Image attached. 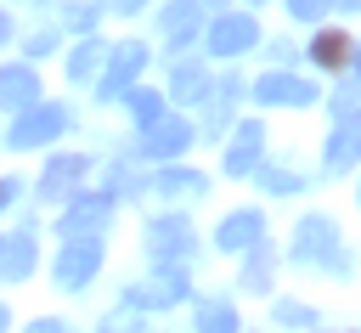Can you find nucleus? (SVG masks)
Wrapping results in <instances>:
<instances>
[{"mask_svg": "<svg viewBox=\"0 0 361 333\" xmlns=\"http://www.w3.org/2000/svg\"><path fill=\"white\" fill-rule=\"evenodd\" d=\"M293 260H305V265H327V271H350V260H344V243H338V220H327V214H305L299 220V231H293Z\"/></svg>", "mask_w": 361, "mask_h": 333, "instance_id": "obj_1", "label": "nucleus"}, {"mask_svg": "<svg viewBox=\"0 0 361 333\" xmlns=\"http://www.w3.org/2000/svg\"><path fill=\"white\" fill-rule=\"evenodd\" d=\"M68 130V107H56V102H28L23 113H17V124H11V147L17 152H28V147H45L51 135H62Z\"/></svg>", "mask_w": 361, "mask_h": 333, "instance_id": "obj_2", "label": "nucleus"}, {"mask_svg": "<svg viewBox=\"0 0 361 333\" xmlns=\"http://www.w3.org/2000/svg\"><path fill=\"white\" fill-rule=\"evenodd\" d=\"M124 299H135L141 310H169V305H180V299H186V265H180V260H158V271H152L141 288H130Z\"/></svg>", "mask_w": 361, "mask_h": 333, "instance_id": "obj_3", "label": "nucleus"}, {"mask_svg": "<svg viewBox=\"0 0 361 333\" xmlns=\"http://www.w3.org/2000/svg\"><path fill=\"white\" fill-rule=\"evenodd\" d=\"M107 214H113V192H79L56 226H62V237H102Z\"/></svg>", "mask_w": 361, "mask_h": 333, "instance_id": "obj_4", "label": "nucleus"}, {"mask_svg": "<svg viewBox=\"0 0 361 333\" xmlns=\"http://www.w3.org/2000/svg\"><path fill=\"white\" fill-rule=\"evenodd\" d=\"M147 68V51H141V40H124L113 56H107V73H102V85H96V96L102 102H118L130 85H135V73Z\"/></svg>", "mask_w": 361, "mask_h": 333, "instance_id": "obj_5", "label": "nucleus"}, {"mask_svg": "<svg viewBox=\"0 0 361 333\" xmlns=\"http://www.w3.org/2000/svg\"><path fill=\"white\" fill-rule=\"evenodd\" d=\"M254 96H259L265 107H310V102H316V85H305L299 73H282V68L271 62V73L254 79Z\"/></svg>", "mask_w": 361, "mask_h": 333, "instance_id": "obj_6", "label": "nucleus"}, {"mask_svg": "<svg viewBox=\"0 0 361 333\" xmlns=\"http://www.w3.org/2000/svg\"><path fill=\"white\" fill-rule=\"evenodd\" d=\"M147 254L152 260H192V220L186 214H158L147 226Z\"/></svg>", "mask_w": 361, "mask_h": 333, "instance_id": "obj_7", "label": "nucleus"}, {"mask_svg": "<svg viewBox=\"0 0 361 333\" xmlns=\"http://www.w3.org/2000/svg\"><path fill=\"white\" fill-rule=\"evenodd\" d=\"M248 45H259V23H254L248 11L214 17V28H209V51H214V56H243Z\"/></svg>", "mask_w": 361, "mask_h": 333, "instance_id": "obj_8", "label": "nucleus"}, {"mask_svg": "<svg viewBox=\"0 0 361 333\" xmlns=\"http://www.w3.org/2000/svg\"><path fill=\"white\" fill-rule=\"evenodd\" d=\"M96 265H102V243L96 237H68V248L56 260V282L62 288H85L96 277Z\"/></svg>", "mask_w": 361, "mask_h": 333, "instance_id": "obj_9", "label": "nucleus"}, {"mask_svg": "<svg viewBox=\"0 0 361 333\" xmlns=\"http://www.w3.org/2000/svg\"><path fill=\"white\" fill-rule=\"evenodd\" d=\"M259 152H265V124L259 119H243L231 130V147H226V175H254L259 169Z\"/></svg>", "mask_w": 361, "mask_h": 333, "instance_id": "obj_10", "label": "nucleus"}, {"mask_svg": "<svg viewBox=\"0 0 361 333\" xmlns=\"http://www.w3.org/2000/svg\"><path fill=\"white\" fill-rule=\"evenodd\" d=\"M90 175V164L79 158V152H62V158H51L45 164V175H39V198L45 203H62V198H73L79 192V181Z\"/></svg>", "mask_w": 361, "mask_h": 333, "instance_id": "obj_11", "label": "nucleus"}, {"mask_svg": "<svg viewBox=\"0 0 361 333\" xmlns=\"http://www.w3.org/2000/svg\"><path fill=\"white\" fill-rule=\"evenodd\" d=\"M186 141H192L186 119H152L141 135V158H175V152H186Z\"/></svg>", "mask_w": 361, "mask_h": 333, "instance_id": "obj_12", "label": "nucleus"}, {"mask_svg": "<svg viewBox=\"0 0 361 333\" xmlns=\"http://www.w3.org/2000/svg\"><path fill=\"white\" fill-rule=\"evenodd\" d=\"M259 237H265L259 209H237V214H226V220H220V231H214V243H220L226 254H243V248H254Z\"/></svg>", "mask_w": 361, "mask_h": 333, "instance_id": "obj_13", "label": "nucleus"}, {"mask_svg": "<svg viewBox=\"0 0 361 333\" xmlns=\"http://www.w3.org/2000/svg\"><path fill=\"white\" fill-rule=\"evenodd\" d=\"M361 158V119L355 113H344L338 119V130L327 135V169H350Z\"/></svg>", "mask_w": 361, "mask_h": 333, "instance_id": "obj_14", "label": "nucleus"}, {"mask_svg": "<svg viewBox=\"0 0 361 333\" xmlns=\"http://www.w3.org/2000/svg\"><path fill=\"white\" fill-rule=\"evenodd\" d=\"M28 102H39V79L28 68H0V107L23 113Z\"/></svg>", "mask_w": 361, "mask_h": 333, "instance_id": "obj_15", "label": "nucleus"}, {"mask_svg": "<svg viewBox=\"0 0 361 333\" xmlns=\"http://www.w3.org/2000/svg\"><path fill=\"white\" fill-rule=\"evenodd\" d=\"M197 28H203V17H197L192 0H175V6L164 11V40H169V51H180L186 40H197Z\"/></svg>", "mask_w": 361, "mask_h": 333, "instance_id": "obj_16", "label": "nucleus"}, {"mask_svg": "<svg viewBox=\"0 0 361 333\" xmlns=\"http://www.w3.org/2000/svg\"><path fill=\"white\" fill-rule=\"evenodd\" d=\"M209 73H203V62H175V73H169V96L175 102H203L209 96Z\"/></svg>", "mask_w": 361, "mask_h": 333, "instance_id": "obj_17", "label": "nucleus"}, {"mask_svg": "<svg viewBox=\"0 0 361 333\" xmlns=\"http://www.w3.org/2000/svg\"><path fill=\"white\" fill-rule=\"evenodd\" d=\"M243 85H248V79H237V73H231V79H214V96H209V130H203V135H220V130H226V119H231Z\"/></svg>", "mask_w": 361, "mask_h": 333, "instance_id": "obj_18", "label": "nucleus"}, {"mask_svg": "<svg viewBox=\"0 0 361 333\" xmlns=\"http://www.w3.org/2000/svg\"><path fill=\"white\" fill-rule=\"evenodd\" d=\"M0 271H6L11 282H23V277L34 271V237H28V231H17V237H0Z\"/></svg>", "mask_w": 361, "mask_h": 333, "instance_id": "obj_19", "label": "nucleus"}, {"mask_svg": "<svg viewBox=\"0 0 361 333\" xmlns=\"http://www.w3.org/2000/svg\"><path fill=\"white\" fill-rule=\"evenodd\" d=\"M350 51H355V45H350V34H338V28H322V34L310 40V56H316L322 68H344Z\"/></svg>", "mask_w": 361, "mask_h": 333, "instance_id": "obj_20", "label": "nucleus"}, {"mask_svg": "<svg viewBox=\"0 0 361 333\" xmlns=\"http://www.w3.org/2000/svg\"><path fill=\"white\" fill-rule=\"evenodd\" d=\"M158 192H164V198H175V203H180V198L192 203V198H203V192H209V181H203L197 169H164V175H158Z\"/></svg>", "mask_w": 361, "mask_h": 333, "instance_id": "obj_21", "label": "nucleus"}, {"mask_svg": "<svg viewBox=\"0 0 361 333\" xmlns=\"http://www.w3.org/2000/svg\"><path fill=\"white\" fill-rule=\"evenodd\" d=\"M271 265H276V254L265 248V237L248 248V271H243V293H265L271 288Z\"/></svg>", "mask_w": 361, "mask_h": 333, "instance_id": "obj_22", "label": "nucleus"}, {"mask_svg": "<svg viewBox=\"0 0 361 333\" xmlns=\"http://www.w3.org/2000/svg\"><path fill=\"white\" fill-rule=\"evenodd\" d=\"M96 333H141V305H135V299H118V305L102 316Z\"/></svg>", "mask_w": 361, "mask_h": 333, "instance_id": "obj_23", "label": "nucleus"}, {"mask_svg": "<svg viewBox=\"0 0 361 333\" xmlns=\"http://www.w3.org/2000/svg\"><path fill=\"white\" fill-rule=\"evenodd\" d=\"M197 333H237V310H231V305H220V299L197 305Z\"/></svg>", "mask_w": 361, "mask_h": 333, "instance_id": "obj_24", "label": "nucleus"}, {"mask_svg": "<svg viewBox=\"0 0 361 333\" xmlns=\"http://www.w3.org/2000/svg\"><path fill=\"white\" fill-rule=\"evenodd\" d=\"M102 56H107V45H102V40H79V51L68 56V73H73V79H90V73L102 68Z\"/></svg>", "mask_w": 361, "mask_h": 333, "instance_id": "obj_25", "label": "nucleus"}, {"mask_svg": "<svg viewBox=\"0 0 361 333\" xmlns=\"http://www.w3.org/2000/svg\"><path fill=\"white\" fill-rule=\"evenodd\" d=\"M124 96H130V113H135L141 130H147L152 119H164V96H158V90H124Z\"/></svg>", "mask_w": 361, "mask_h": 333, "instance_id": "obj_26", "label": "nucleus"}, {"mask_svg": "<svg viewBox=\"0 0 361 333\" xmlns=\"http://www.w3.org/2000/svg\"><path fill=\"white\" fill-rule=\"evenodd\" d=\"M259 186H265V192H276V198H288V192H299V186H305V175H288V169H259Z\"/></svg>", "mask_w": 361, "mask_h": 333, "instance_id": "obj_27", "label": "nucleus"}, {"mask_svg": "<svg viewBox=\"0 0 361 333\" xmlns=\"http://www.w3.org/2000/svg\"><path fill=\"white\" fill-rule=\"evenodd\" d=\"M276 322H282V327H316V310L299 305V299H282V305H276Z\"/></svg>", "mask_w": 361, "mask_h": 333, "instance_id": "obj_28", "label": "nucleus"}, {"mask_svg": "<svg viewBox=\"0 0 361 333\" xmlns=\"http://www.w3.org/2000/svg\"><path fill=\"white\" fill-rule=\"evenodd\" d=\"M107 192H113V198H135V192H141L135 169H130V164H113V181H107Z\"/></svg>", "mask_w": 361, "mask_h": 333, "instance_id": "obj_29", "label": "nucleus"}, {"mask_svg": "<svg viewBox=\"0 0 361 333\" xmlns=\"http://www.w3.org/2000/svg\"><path fill=\"white\" fill-rule=\"evenodd\" d=\"M62 17H68V28H79V34H90V28L102 23V6H68Z\"/></svg>", "mask_w": 361, "mask_h": 333, "instance_id": "obj_30", "label": "nucleus"}, {"mask_svg": "<svg viewBox=\"0 0 361 333\" xmlns=\"http://www.w3.org/2000/svg\"><path fill=\"white\" fill-rule=\"evenodd\" d=\"M327 6H333V0H288V11H293V17H305V23H316Z\"/></svg>", "mask_w": 361, "mask_h": 333, "instance_id": "obj_31", "label": "nucleus"}, {"mask_svg": "<svg viewBox=\"0 0 361 333\" xmlns=\"http://www.w3.org/2000/svg\"><path fill=\"white\" fill-rule=\"evenodd\" d=\"M23 45H28V56H45L56 40H51V34H34V40H23Z\"/></svg>", "mask_w": 361, "mask_h": 333, "instance_id": "obj_32", "label": "nucleus"}, {"mask_svg": "<svg viewBox=\"0 0 361 333\" xmlns=\"http://www.w3.org/2000/svg\"><path fill=\"white\" fill-rule=\"evenodd\" d=\"M28 333H68V322H56V316H45V322H34Z\"/></svg>", "mask_w": 361, "mask_h": 333, "instance_id": "obj_33", "label": "nucleus"}, {"mask_svg": "<svg viewBox=\"0 0 361 333\" xmlns=\"http://www.w3.org/2000/svg\"><path fill=\"white\" fill-rule=\"evenodd\" d=\"M147 0H113V11H141Z\"/></svg>", "mask_w": 361, "mask_h": 333, "instance_id": "obj_34", "label": "nucleus"}, {"mask_svg": "<svg viewBox=\"0 0 361 333\" xmlns=\"http://www.w3.org/2000/svg\"><path fill=\"white\" fill-rule=\"evenodd\" d=\"M6 40H11V17L0 11V45H6Z\"/></svg>", "mask_w": 361, "mask_h": 333, "instance_id": "obj_35", "label": "nucleus"}, {"mask_svg": "<svg viewBox=\"0 0 361 333\" xmlns=\"http://www.w3.org/2000/svg\"><path fill=\"white\" fill-rule=\"evenodd\" d=\"M6 203H11V181H0V209H6Z\"/></svg>", "mask_w": 361, "mask_h": 333, "instance_id": "obj_36", "label": "nucleus"}, {"mask_svg": "<svg viewBox=\"0 0 361 333\" xmlns=\"http://www.w3.org/2000/svg\"><path fill=\"white\" fill-rule=\"evenodd\" d=\"M350 62H355V85H361V45H355V51H350Z\"/></svg>", "mask_w": 361, "mask_h": 333, "instance_id": "obj_37", "label": "nucleus"}, {"mask_svg": "<svg viewBox=\"0 0 361 333\" xmlns=\"http://www.w3.org/2000/svg\"><path fill=\"white\" fill-rule=\"evenodd\" d=\"M338 6H344V11H361V0H338Z\"/></svg>", "mask_w": 361, "mask_h": 333, "instance_id": "obj_38", "label": "nucleus"}, {"mask_svg": "<svg viewBox=\"0 0 361 333\" xmlns=\"http://www.w3.org/2000/svg\"><path fill=\"white\" fill-rule=\"evenodd\" d=\"M0 333H6V305H0Z\"/></svg>", "mask_w": 361, "mask_h": 333, "instance_id": "obj_39", "label": "nucleus"}, {"mask_svg": "<svg viewBox=\"0 0 361 333\" xmlns=\"http://www.w3.org/2000/svg\"><path fill=\"white\" fill-rule=\"evenodd\" d=\"M214 6H220V0H214Z\"/></svg>", "mask_w": 361, "mask_h": 333, "instance_id": "obj_40", "label": "nucleus"}]
</instances>
